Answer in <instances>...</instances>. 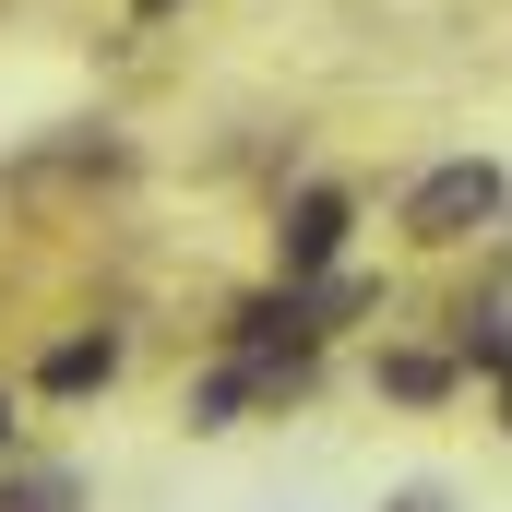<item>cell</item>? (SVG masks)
Listing matches in <instances>:
<instances>
[{"instance_id":"cell-1","label":"cell","mask_w":512,"mask_h":512,"mask_svg":"<svg viewBox=\"0 0 512 512\" xmlns=\"http://www.w3.org/2000/svg\"><path fill=\"white\" fill-rule=\"evenodd\" d=\"M501 203H512V179L489 155H441V167L405 191V239H417V251H465L477 227H501Z\"/></svg>"},{"instance_id":"cell-2","label":"cell","mask_w":512,"mask_h":512,"mask_svg":"<svg viewBox=\"0 0 512 512\" xmlns=\"http://www.w3.org/2000/svg\"><path fill=\"white\" fill-rule=\"evenodd\" d=\"M346 227H358V203H346V191H298V203H286V227H274V262H286V286L334 274V262H346Z\"/></svg>"},{"instance_id":"cell-3","label":"cell","mask_w":512,"mask_h":512,"mask_svg":"<svg viewBox=\"0 0 512 512\" xmlns=\"http://www.w3.org/2000/svg\"><path fill=\"white\" fill-rule=\"evenodd\" d=\"M108 370H120V334H72V346H48L36 382H48V393H96Z\"/></svg>"},{"instance_id":"cell-4","label":"cell","mask_w":512,"mask_h":512,"mask_svg":"<svg viewBox=\"0 0 512 512\" xmlns=\"http://www.w3.org/2000/svg\"><path fill=\"white\" fill-rule=\"evenodd\" d=\"M382 393H393V405H441V393H453V358H429V346H393V358H382Z\"/></svg>"},{"instance_id":"cell-5","label":"cell","mask_w":512,"mask_h":512,"mask_svg":"<svg viewBox=\"0 0 512 512\" xmlns=\"http://www.w3.org/2000/svg\"><path fill=\"white\" fill-rule=\"evenodd\" d=\"M84 489L72 477H0V512H72Z\"/></svg>"},{"instance_id":"cell-6","label":"cell","mask_w":512,"mask_h":512,"mask_svg":"<svg viewBox=\"0 0 512 512\" xmlns=\"http://www.w3.org/2000/svg\"><path fill=\"white\" fill-rule=\"evenodd\" d=\"M465 358H477V370H512V310H489V322H465Z\"/></svg>"},{"instance_id":"cell-7","label":"cell","mask_w":512,"mask_h":512,"mask_svg":"<svg viewBox=\"0 0 512 512\" xmlns=\"http://www.w3.org/2000/svg\"><path fill=\"white\" fill-rule=\"evenodd\" d=\"M382 512H453V489H429V477H417V489H393Z\"/></svg>"},{"instance_id":"cell-8","label":"cell","mask_w":512,"mask_h":512,"mask_svg":"<svg viewBox=\"0 0 512 512\" xmlns=\"http://www.w3.org/2000/svg\"><path fill=\"white\" fill-rule=\"evenodd\" d=\"M501 429H512V370H501Z\"/></svg>"},{"instance_id":"cell-9","label":"cell","mask_w":512,"mask_h":512,"mask_svg":"<svg viewBox=\"0 0 512 512\" xmlns=\"http://www.w3.org/2000/svg\"><path fill=\"white\" fill-rule=\"evenodd\" d=\"M0 453H12V405H0Z\"/></svg>"},{"instance_id":"cell-10","label":"cell","mask_w":512,"mask_h":512,"mask_svg":"<svg viewBox=\"0 0 512 512\" xmlns=\"http://www.w3.org/2000/svg\"><path fill=\"white\" fill-rule=\"evenodd\" d=\"M143 12H167V0H143Z\"/></svg>"}]
</instances>
